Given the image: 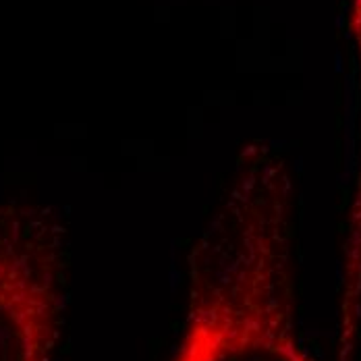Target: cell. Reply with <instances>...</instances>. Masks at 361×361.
Masks as SVG:
<instances>
[{
  "label": "cell",
  "mask_w": 361,
  "mask_h": 361,
  "mask_svg": "<svg viewBox=\"0 0 361 361\" xmlns=\"http://www.w3.org/2000/svg\"><path fill=\"white\" fill-rule=\"evenodd\" d=\"M355 27H357V37L361 44V0H357V4H355Z\"/></svg>",
  "instance_id": "obj_1"
}]
</instances>
